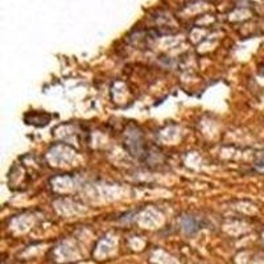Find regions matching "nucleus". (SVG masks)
I'll return each instance as SVG.
<instances>
[{
  "mask_svg": "<svg viewBox=\"0 0 264 264\" xmlns=\"http://www.w3.org/2000/svg\"><path fill=\"white\" fill-rule=\"evenodd\" d=\"M258 165H259L260 168H264V160H262V161H260V163Z\"/></svg>",
  "mask_w": 264,
  "mask_h": 264,
  "instance_id": "f257e3e1",
  "label": "nucleus"
}]
</instances>
